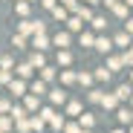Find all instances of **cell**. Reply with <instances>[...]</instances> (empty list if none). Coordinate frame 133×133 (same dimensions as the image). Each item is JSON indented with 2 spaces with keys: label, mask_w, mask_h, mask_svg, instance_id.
<instances>
[{
  "label": "cell",
  "mask_w": 133,
  "mask_h": 133,
  "mask_svg": "<svg viewBox=\"0 0 133 133\" xmlns=\"http://www.w3.org/2000/svg\"><path fill=\"white\" fill-rule=\"evenodd\" d=\"M66 43H70V35H66V32H58V35H55V46H66Z\"/></svg>",
  "instance_id": "cell-1"
},
{
  "label": "cell",
  "mask_w": 133,
  "mask_h": 133,
  "mask_svg": "<svg viewBox=\"0 0 133 133\" xmlns=\"http://www.w3.org/2000/svg\"><path fill=\"white\" fill-rule=\"evenodd\" d=\"M66 23H70V29H75V32H78V29L84 26V20H81V17L75 15V17H70V20H66Z\"/></svg>",
  "instance_id": "cell-2"
},
{
  "label": "cell",
  "mask_w": 133,
  "mask_h": 133,
  "mask_svg": "<svg viewBox=\"0 0 133 133\" xmlns=\"http://www.w3.org/2000/svg\"><path fill=\"white\" fill-rule=\"evenodd\" d=\"M96 49L107 52V49H110V38H98V41H96Z\"/></svg>",
  "instance_id": "cell-3"
},
{
  "label": "cell",
  "mask_w": 133,
  "mask_h": 133,
  "mask_svg": "<svg viewBox=\"0 0 133 133\" xmlns=\"http://www.w3.org/2000/svg\"><path fill=\"white\" fill-rule=\"evenodd\" d=\"M116 98H130V87H127V84L116 90Z\"/></svg>",
  "instance_id": "cell-4"
},
{
  "label": "cell",
  "mask_w": 133,
  "mask_h": 133,
  "mask_svg": "<svg viewBox=\"0 0 133 133\" xmlns=\"http://www.w3.org/2000/svg\"><path fill=\"white\" fill-rule=\"evenodd\" d=\"M101 104L110 110V107H116V96H101Z\"/></svg>",
  "instance_id": "cell-5"
},
{
  "label": "cell",
  "mask_w": 133,
  "mask_h": 133,
  "mask_svg": "<svg viewBox=\"0 0 133 133\" xmlns=\"http://www.w3.org/2000/svg\"><path fill=\"white\" fill-rule=\"evenodd\" d=\"M17 72L23 75V78H26V75H32V64H20V66H17Z\"/></svg>",
  "instance_id": "cell-6"
},
{
  "label": "cell",
  "mask_w": 133,
  "mask_h": 133,
  "mask_svg": "<svg viewBox=\"0 0 133 133\" xmlns=\"http://www.w3.org/2000/svg\"><path fill=\"white\" fill-rule=\"evenodd\" d=\"M130 119H133V116H130V110H119V122H122V124H127Z\"/></svg>",
  "instance_id": "cell-7"
},
{
  "label": "cell",
  "mask_w": 133,
  "mask_h": 133,
  "mask_svg": "<svg viewBox=\"0 0 133 133\" xmlns=\"http://www.w3.org/2000/svg\"><path fill=\"white\" fill-rule=\"evenodd\" d=\"M43 90H46V87H43V81H35V84H32V93H38V96H41Z\"/></svg>",
  "instance_id": "cell-8"
},
{
  "label": "cell",
  "mask_w": 133,
  "mask_h": 133,
  "mask_svg": "<svg viewBox=\"0 0 133 133\" xmlns=\"http://www.w3.org/2000/svg\"><path fill=\"white\" fill-rule=\"evenodd\" d=\"M70 61H72L70 52H61V55H58V64H70Z\"/></svg>",
  "instance_id": "cell-9"
},
{
  "label": "cell",
  "mask_w": 133,
  "mask_h": 133,
  "mask_svg": "<svg viewBox=\"0 0 133 133\" xmlns=\"http://www.w3.org/2000/svg\"><path fill=\"white\" fill-rule=\"evenodd\" d=\"M61 81H64V84H72L75 75H72V72H61Z\"/></svg>",
  "instance_id": "cell-10"
},
{
  "label": "cell",
  "mask_w": 133,
  "mask_h": 133,
  "mask_svg": "<svg viewBox=\"0 0 133 133\" xmlns=\"http://www.w3.org/2000/svg\"><path fill=\"white\" fill-rule=\"evenodd\" d=\"M32 64H35V66H41V70H43V55H41V52H38V55H32Z\"/></svg>",
  "instance_id": "cell-11"
},
{
  "label": "cell",
  "mask_w": 133,
  "mask_h": 133,
  "mask_svg": "<svg viewBox=\"0 0 133 133\" xmlns=\"http://www.w3.org/2000/svg\"><path fill=\"white\" fill-rule=\"evenodd\" d=\"M12 93H23V81H12Z\"/></svg>",
  "instance_id": "cell-12"
},
{
  "label": "cell",
  "mask_w": 133,
  "mask_h": 133,
  "mask_svg": "<svg viewBox=\"0 0 133 133\" xmlns=\"http://www.w3.org/2000/svg\"><path fill=\"white\" fill-rule=\"evenodd\" d=\"M52 75H55V72H52V70H49V66H43V72H41V78H43V81H49V78H52Z\"/></svg>",
  "instance_id": "cell-13"
},
{
  "label": "cell",
  "mask_w": 133,
  "mask_h": 133,
  "mask_svg": "<svg viewBox=\"0 0 133 133\" xmlns=\"http://www.w3.org/2000/svg\"><path fill=\"white\" fill-rule=\"evenodd\" d=\"M104 23H107L104 17H93V26H96V29H104Z\"/></svg>",
  "instance_id": "cell-14"
},
{
  "label": "cell",
  "mask_w": 133,
  "mask_h": 133,
  "mask_svg": "<svg viewBox=\"0 0 133 133\" xmlns=\"http://www.w3.org/2000/svg\"><path fill=\"white\" fill-rule=\"evenodd\" d=\"M81 124H84V127H93V116H90V113L81 116Z\"/></svg>",
  "instance_id": "cell-15"
},
{
  "label": "cell",
  "mask_w": 133,
  "mask_h": 133,
  "mask_svg": "<svg viewBox=\"0 0 133 133\" xmlns=\"http://www.w3.org/2000/svg\"><path fill=\"white\" fill-rule=\"evenodd\" d=\"M116 43H119V46H124V43H130V38H127V32H124V35H119V38H116Z\"/></svg>",
  "instance_id": "cell-16"
},
{
  "label": "cell",
  "mask_w": 133,
  "mask_h": 133,
  "mask_svg": "<svg viewBox=\"0 0 133 133\" xmlns=\"http://www.w3.org/2000/svg\"><path fill=\"white\" fill-rule=\"evenodd\" d=\"M96 78H98V81H107V78H110V72H107V70H98V72H96Z\"/></svg>",
  "instance_id": "cell-17"
},
{
  "label": "cell",
  "mask_w": 133,
  "mask_h": 133,
  "mask_svg": "<svg viewBox=\"0 0 133 133\" xmlns=\"http://www.w3.org/2000/svg\"><path fill=\"white\" fill-rule=\"evenodd\" d=\"M52 101H55V104H61V101H64V93H61V90H55V93H52Z\"/></svg>",
  "instance_id": "cell-18"
},
{
  "label": "cell",
  "mask_w": 133,
  "mask_h": 133,
  "mask_svg": "<svg viewBox=\"0 0 133 133\" xmlns=\"http://www.w3.org/2000/svg\"><path fill=\"white\" fill-rule=\"evenodd\" d=\"M49 124H52V127H61V124H64V119H61V116H52V119H49Z\"/></svg>",
  "instance_id": "cell-19"
},
{
  "label": "cell",
  "mask_w": 133,
  "mask_h": 133,
  "mask_svg": "<svg viewBox=\"0 0 133 133\" xmlns=\"http://www.w3.org/2000/svg\"><path fill=\"white\" fill-rule=\"evenodd\" d=\"M78 81H81V84H90V81H93V75H87V72H81V75H78Z\"/></svg>",
  "instance_id": "cell-20"
},
{
  "label": "cell",
  "mask_w": 133,
  "mask_h": 133,
  "mask_svg": "<svg viewBox=\"0 0 133 133\" xmlns=\"http://www.w3.org/2000/svg\"><path fill=\"white\" fill-rule=\"evenodd\" d=\"M32 127L35 130H43V119H32Z\"/></svg>",
  "instance_id": "cell-21"
},
{
  "label": "cell",
  "mask_w": 133,
  "mask_h": 133,
  "mask_svg": "<svg viewBox=\"0 0 133 133\" xmlns=\"http://www.w3.org/2000/svg\"><path fill=\"white\" fill-rule=\"evenodd\" d=\"M66 133H81V130H78V124H70V127H66Z\"/></svg>",
  "instance_id": "cell-22"
},
{
  "label": "cell",
  "mask_w": 133,
  "mask_h": 133,
  "mask_svg": "<svg viewBox=\"0 0 133 133\" xmlns=\"http://www.w3.org/2000/svg\"><path fill=\"white\" fill-rule=\"evenodd\" d=\"M124 61H127V64H133V52H127V55H124Z\"/></svg>",
  "instance_id": "cell-23"
},
{
  "label": "cell",
  "mask_w": 133,
  "mask_h": 133,
  "mask_svg": "<svg viewBox=\"0 0 133 133\" xmlns=\"http://www.w3.org/2000/svg\"><path fill=\"white\" fill-rule=\"evenodd\" d=\"M127 32H133V20H127Z\"/></svg>",
  "instance_id": "cell-24"
},
{
  "label": "cell",
  "mask_w": 133,
  "mask_h": 133,
  "mask_svg": "<svg viewBox=\"0 0 133 133\" xmlns=\"http://www.w3.org/2000/svg\"><path fill=\"white\" fill-rule=\"evenodd\" d=\"M90 3H98V0H90Z\"/></svg>",
  "instance_id": "cell-25"
},
{
  "label": "cell",
  "mask_w": 133,
  "mask_h": 133,
  "mask_svg": "<svg viewBox=\"0 0 133 133\" xmlns=\"http://www.w3.org/2000/svg\"><path fill=\"white\" fill-rule=\"evenodd\" d=\"M127 3H130V6H133V0H127Z\"/></svg>",
  "instance_id": "cell-26"
},
{
  "label": "cell",
  "mask_w": 133,
  "mask_h": 133,
  "mask_svg": "<svg viewBox=\"0 0 133 133\" xmlns=\"http://www.w3.org/2000/svg\"><path fill=\"white\" fill-rule=\"evenodd\" d=\"M116 133H122V130H116Z\"/></svg>",
  "instance_id": "cell-27"
},
{
  "label": "cell",
  "mask_w": 133,
  "mask_h": 133,
  "mask_svg": "<svg viewBox=\"0 0 133 133\" xmlns=\"http://www.w3.org/2000/svg\"><path fill=\"white\" fill-rule=\"evenodd\" d=\"M87 133H90V130H87Z\"/></svg>",
  "instance_id": "cell-28"
}]
</instances>
